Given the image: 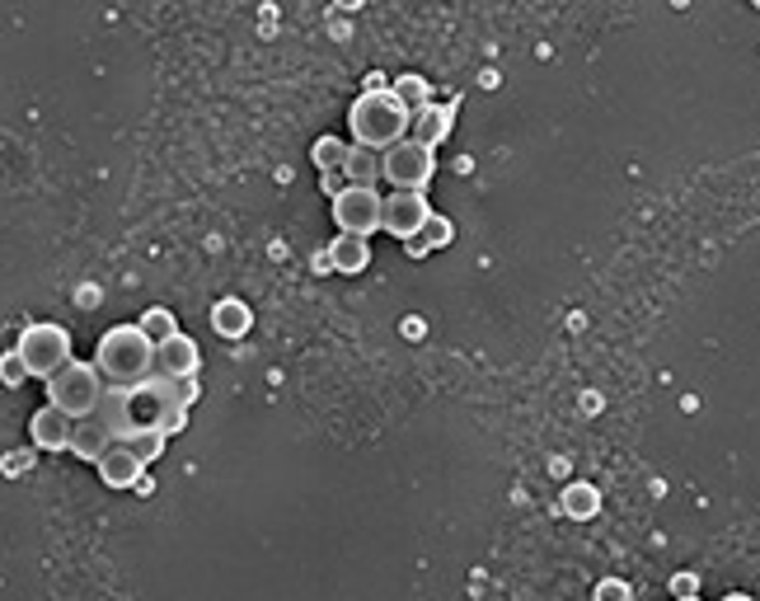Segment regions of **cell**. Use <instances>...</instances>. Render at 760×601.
I'll return each instance as SVG.
<instances>
[{
  "mask_svg": "<svg viewBox=\"0 0 760 601\" xmlns=\"http://www.w3.org/2000/svg\"><path fill=\"white\" fill-rule=\"evenodd\" d=\"M198 381H165V376H151L122 391V385H109L99 404V418L113 428V437H132V433H165L174 437L188 423V409L198 404Z\"/></svg>",
  "mask_w": 760,
  "mask_h": 601,
  "instance_id": "cell-1",
  "label": "cell"
},
{
  "mask_svg": "<svg viewBox=\"0 0 760 601\" xmlns=\"http://www.w3.org/2000/svg\"><path fill=\"white\" fill-rule=\"evenodd\" d=\"M348 128H352V146L390 151L409 136L414 113L395 99V90H362L357 103L348 109Z\"/></svg>",
  "mask_w": 760,
  "mask_h": 601,
  "instance_id": "cell-2",
  "label": "cell"
},
{
  "mask_svg": "<svg viewBox=\"0 0 760 601\" xmlns=\"http://www.w3.org/2000/svg\"><path fill=\"white\" fill-rule=\"evenodd\" d=\"M95 367L103 371V381H109V385H122V391H132V385H141V381L155 376V343L146 339V334H141V325H113V329L99 339Z\"/></svg>",
  "mask_w": 760,
  "mask_h": 601,
  "instance_id": "cell-3",
  "label": "cell"
},
{
  "mask_svg": "<svg viewBox=\"0 0 760 601\" xmlns=\"http://www.w3.org/2000/svg\"><path fill=\"white\" fill-rule=\"evenodd\" d=\"M103 391H109V381H103V371L95 362H70L47 381V404H57L70 418H90L99 414Z\"/></svg>",
  "mask_w": 760,
  "mask_h": 601,
  "instance_id": "cell-4",
  "label": "cell"
},
{
  "mask_svg": "<svg viewBox=\"0 0 760 601\" xmlns=\"http://www.w3.org/2000/svg\"><path fill=\"white\" fill-rule=\"evenodd\" d=\"M29 367V376L38 381H52L62 367H70L76 358H70V334L62 325H29L20 334V348H14Z\"/></svg>",
  "mask_w": 760,
  "mask_h": 601,
  "instance_id": "cell-5",
  "label": "cell"
},
{
  "mask_svg": "<svg viewBox=\"0 0 760 601\" xmlns=\"http://www.w3.org/2000/svg\"><path fill=\"white\" fill-rule=\"evenodd\" d=\"M432 170H437V155L428 146H418V141H409V136H404L399 146L381 151V179L395 184L399 193H422L432 179Z\"/></svg>",
  "mask_w": 760,
  "mask_h": 601,
  "instance_id": "cell-6",
  "label": "cell"
},
{
  "mask_svg": "<svg viewBox=\"0 0 760 601\" xmlns=\"http://www.w3.org/2000/svg\"><path fill=\"white\" fill-rule=\"evenodd\" d=\"M381 217H385V198L376 188L366 184H352L348 193L333 198V226H339V236H371L381 231Z\"/></svg>",
  "mask_w": 760,
  "mask_h": 601,
  "instance_id": "cell-7",
  "label": "cell"
},
{
  "mask_svg": "<svg viewBox=\"0 0 760 601\" xmlns=\"http://www.w3.org/2000/svg\"><path fill=\"white\" fill-rule=\"evenodd\" d=\"M437 217V211L428 207V198H422V193H390V198H385V217H381V231H390L395 240H418L422 236V226H428Z\"/></svg>",
  "mask_w": 760,
  "mask_h": 601,
  "instance_id": "cell-8",
  "label": "cell"
},
{
  "mask_svg": "<svg viewBox=\"0 0 760 601\" xmlns=\"http://www.w3.org/2000/svg\"><path fill=\"white\" fill-rule=\"evenodd\" d=\"M198 371H202V352L192 339H184V334H174L169 343L155 348V376H165V381H198Z\"/></svg>",
  "mask_w": 760,
  "mask_h": 601,
  "instance_id": "cell-9",
  "label": "cell"
},
{
  "mask_svg": "<svg viewBox=\"0 0 760 601\" xmlns=\"http://www.w3.org/2000/svg\"><path fill=\"white\" fill-rule=\"evenodd\" d=\"M29 433H33V447H38V451H70V437H76V418L62 414L57 404H43V409L33 414Z\"/></svg>",
  "mask_w": 760,
  "mask_h": 601,
  "instance_id": "cell-10",
  "label": "cell"
},
{
  "mask_svg": "<svg viewBox=\"0 0 760 601\" xmlns=\"http://www.w3.org/2000/svg\"><path fill=\"white\" fill-rule=\"evenodd\" d=\"M146 461L128 447V441H113L109 451H103V461H99V480L109 484V489H136L141 480H146Z\"/></svg>",
  "mask_w": 760,
  "mask_h": 601,
  "instance_id": "cell-11",
  "label": "cell"
},
{
  "mask_svg": "<svg viewBox=\"0 0 760 601\" xmlns=\"http://www.w3.org/2000/svg\"><path fill=\"white\" fill-rule=\"evenodd\" d=\"M113 428L103 423L99 414H90V418H76V437H70V456H80V461H103V451L113 447Z\"/></svg>",
  "mask_w": 760,
  "mask_h": 601,
  "instance_id": "cell-12",
  "label": "cell"
},
{
  "mask_svg": "<svg viewBox=\"0 0 760 601\" xmlns=\"http://www.w3.org/2000/svg\"><path fill=\"white\" fill-rule=\"evenodd\" d=\"M451 122H455V103H428V109H418L414 113V128H409V141H418V146H428L437 151L441 141H447L451 132Z\"/></svg>",
  "mask_w": 760,
  "mask_h": 601,
  "instance_id": "cell-13",
  "label": "cell"
},
{
  "mask_svg": "<svg viewBox=\"0 0 760 601\" xmlns=\"http://www.w3.org/2000/svg\"><path fill=\"white\" fill-rule=\"evenodd\" d=\"M329 263H333V273H362L366 263H371V244L362 240V236H333V244H329Z\"/></svg>",
  "mask_w": 760,
  "mask_h": 601,
  "instance_id": "cell-14",
  "label": "cell"
},
{
  "mask_svg": "<svg viewBox=\"0 0 760 601\" xmlns=\"http://www.w3.org/2000/svg\"><path fill=\"white\" fill-rule=\"evenodd\" d=\"M211 325H217L221 339H244L254 325V310L244 306V300H217V306H211Z\"/></svg>",
  "mask_w": 760,
  "mask_h": 601,
  "instance_id": "cell-15",
  "label": "cell"
},
{
  "mask_svg": "<svg viewBox=\"0 0 760 601\" xmlns=\"http://www.w3.org/2000/svg\"><path fill=\"white\" fill-rule=\"evenodd\" d=\"M348 179L352 184H366V188H376V179H381V151H366V146H352L348 151Z\"/></svg>",
  "mask_w": 760,
  "mask_h": 601,
  "instance_id": "cell-16",
  "label": "cell"
},
{
  "mask_svg": "<svg viewBox=\"0 0 760 601\" xmlns=\"http://www.w3.org/2000/svg\"><path fill=\"white\" fill-rule=\"evenodd\" d=\"M563 512H569V517H577V522H587V517H596L601 512V493L592 489V484H569L563 489Z\"/></svg>",
  "mask_w": 760,
  "mask_h": 601,
  "instance_id": "cell-17",
  "label": "cell"
},
{
  "mask_svg": "<svg viewBox=\"0 0 760 601\" xmlns=\"http://www.w3.org/2000/svg\"><path fill=\"white\" fill-rule=\"evenodd\" d=\"M441 244H451V221H447V217H432L428 226H422V236H418V240H409V244H404V250H409L414 259H422V254L441 250Z\"/></svg>",
  "mask_w": 760,
  "mask_h": 601,
  "instance_id": "cell-18",
  "label": "cell"
},
{
  "mask_svg": "<svg viewBox=\"0 0 760 601\" xmlns=\"http://www.w3.org/2000/svg\"><path fill=\"white\" fill-rule=\"evenodd\" d=\"M390 90H395V99L409 113H418V109H428V103H432V90H428V80H422V76H399Z\"/></svg>",
  "mask_w": 760,
  "mask_h": 601,
  "instance_id": "cell-19",
  "label": "cell"
},
{
  "mask_svg": "<svg viewBox=\"0 0 760 601\" xmlns=\"http://www.w3.org/2000/svg\"><path fill=\"white\" fill-rule=\"evenodd\" d=\"M348 151H352V146H348L343 136H320V141H315V146H310L315 165H320L324 174H329V170H343V165H348Z\"/></svg>",
  "mask_w": 760,
  "mask_h": 601,
  "instance_id": "cell-20",
  "label": "cell"
},
{
  "mask_svg": "<svg viewBox=\"0 0 760 601\" xmlns=\"http://www.w3.org/2000/svg\"><path fill=\"white\" fill-rule=\"evenodd\" d=\"M141 334H146V339L155 343V348H161V343H169L174 339V334H179V325H174V315L169 310H161V306H155V310H146V315H141Z\"/></svg>",
  "mask_w": 760,
  "mask_h": 601,
  "instance_id": "cell-21",
  "label": "cell"
},
{
  "mask_svg": "<svg viewBox=\"0 0 760 601\" xmlns=\"http://www.w3.org/2000/svg\"><path fill=\"white\" fill-rule=\"evenodd\" d=\"M122 441H128V447H132V451L141 456V461L151 466L155 456L165 451V441H169V437H165V433H132V437H122Z\"/></svg>",
  "mask_w": 760,
  "mask_h": 601,
  "instance_id": "cell-22",
  "label": "cell"
},
{
  "mask_svg": "<svg viewBox=\"0 0 760 601\" xmlns=\"http://www.w3.org/2000/svg\"><path fill=\"white\" fill-rule=\"evenodd\" d=\"M0 381H5V385H24L29 381V367H24L20 352H5V362H0Z\"/></svg>",
  "mask_w": 760,
  "mask_h": 601,
  "instance_id": "cell-23",
  "label": "cell"
},
{
  "mask_svg": "<svg viewBox=\"0 0 760 601\" xmlns=\"http://www.w3.org/2000/svg\"><path fill=\"white\" fill-rule=\"evenodd\" d=\"M596 601H629V588H625V582H601Z\"/></svg>",
  "mask_w": 760,
  "mask_h": 601,
  "instance_id": "cell-24",
  "label": "cell"
},
{
  "mask_svg": "<svg viewBox=\"0 0 760 601\" xmlns=\"http://www.w3.org/2000/svg\"><path fill=\"white\" fill-rule=\"evenodd\" d=\"M671 592H676V597H695V578L691 573H676V578H671Z\"/></svg>",
  "mask_w": 760,
  "mask_h": 601,
  "instance_id": "cell-25",
  "label": "cell"
},
{
  "mask_svg": "<svg viewBox=\"0 0 760 601\" xmlns=\"http://www.w3.org/2000/svg\"><path fill=\"white\" fill-rule=\"evenodd\" d=\"M723 601H751L747 592H733V597H723Z\"/></svg>",
  "mask_w": 760,
  "mask_h": 601,
  "instance_id": "cell-26",
  "label": "cell"
},
{
  "mask_svg": "<svg viewBox=\"0 0 760 601\" xmlns=\"http://www.w3.org/2000/svg\"><path fill=\"white\" fill-rule=\"evenodd\" d=\"M676 601H700V597H676Z\"/></svg>",
  "mask_w": 760,
  "mask_h": 601,
  "instance_id": "cell-27",
  "label": "cell"
}]
</instances>
